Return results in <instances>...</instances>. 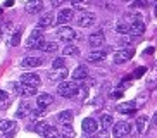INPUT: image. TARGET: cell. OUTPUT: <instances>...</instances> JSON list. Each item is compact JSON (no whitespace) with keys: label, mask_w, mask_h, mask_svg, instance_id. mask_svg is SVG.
I'll return each mask as SVG.
<instances>
[{"label":"cell","mask_w":157,"mask_h":138,"mask_svg":"<svg viewBox=\"0 0 157 138\" xmlns=\"http://www.w3.org/2000/svg\"><path fill=\"white\" fill-rule=\"evenodd\" d=\"M79 90V85L78 83H73V81H59L57 85V93L59 97H66V98H71L78 93Z\"/></svg>","instance_id":"cell-1"},{"label":"cell","mask_w":157,"mask_h":138,"mask_svg":"<svg viewBox=\"0 0 157 138\" xmlns=\"http://www.w3.org/2000/svg\"><path fill=\"white\" fill-rule=\"evenodd\" d=\"M43 29L40 28H35L28 36V41H26V47L28 48H40V45L43 43Z\"/></svg>","instance_id":"cell-2"},{"label":"cell","mask_w":157,"mask_h":138,"mask_svg":"<svg viewBox=\"0 0 157 138\" xmlns=\"http://www.w3.org/2000/svg\"><path fill=\"white\" fill-rule=\"evenodd\" d=\"M76 23L81 28H90L97 23V16L93 12H86V10H85V12H81L78 17H76Z\"/></svg>","instance_id":"cell-3"},{"label":"cell","mask_w":157,"mask_h":138,"mask_svg":"<svg viewBox=\"0 0 157 138\" xmlns=\"http://www.w3.org/2000/svg\"><path fill=\"white\" fill-rule=\"evenodd\" d=\"M57 35H59V38H62L64 41H73L74 38H76V29L67 26V24H60V26L57 28Z\"/></svg>","instance_id":"cell-4"},{"label":"cell","mask_w":157,"mask_h":138,"mask_svg":"<svg viewBox=\"0 0 157 138\" xmlns=\"http://www.w3.org/2000/svg\"><path fill=\"white\" fill-rule=\"evenodd\" d=\"M112 135L114 138H121V136H128L129 131H131V124L124 123V121H119V123H114L112 124Z\"/></svg>","instance_id":"cell-5"},{"label":"cell","mask_w":157,"mask_h":138,"mask_svg":"<svg viewBox=\"0 0 157 138\" xmlns=\"http://www.w3.org/2000/svg\"><path fill=\"white\" fill-rule=\"evenodd\" d=\"M131 57H133V50H131V48H121V50L114 52L112 60H114V64H124V62H128Z\"/></svg>","instance_id":"cell-6"},{"label":"cell","mask_w":157,"mask_h":138,"mask_svg":"<svg viewBox=\"0 0 157 138\" xmlns=\"http://www.w3.org/2000/svg\"><path fill=\"white\" fill-rule=\"evenodd\" d=\"M19 83L38 88L40 85H42V79H40V76H38V74H35V73H24L23 76H21V79H19Z\"/></svg>","instance_id":"cell-7"},{"label":"cell","mask_w":157,"mask_h":138,"mask_svg":"<svg viewBox=\"0 0 157 138\" xmlns=\"http://www.w3.org/2000/svg\"><path fill=\"white\" fill-rule=\"evenodd\" d=\"M14 92L19 93L21 97H35L36 95V88L29 86V85H23V83H17V85H12Z\"/></svg>","instance_id":"cell-8"},{"label":"cell","mask_w":157,"mask_h":138,"mask_svg":"<svg viewBox=\"0 0 157 138\" xmlns=\"http://www.w3.org/2000/svg\"><path fill=\"white\" fill-rule=\"evenodd\" d=\"M104 41H105L104 33H92V35L88 36V45L92 47V48H95V50L104 45Z\"/></svg>","instance_id":"cell-9"},{"label":"cell","mask_w":157,"mask_h":138,"mask_svg":"<svg viewBox=\"0 0 157 138\" xmlns=\"http://www.w3.org/2000/svg\"><path fill=\"white\" fill-rule=\"evenodd\" d=\"M73 14H74L73 9H62V10H59V14H57V17H56L57 26H60V24H67L71 19H73Z\"/></svg>","instance_id":"cell-10"},{"label":"cell","mask_w":157,"mask_h":138,"mask_svg":"<svg viewBox=\"0 0 157 138\" xmlns=\"http://www.w3.org/2000/svg\"><path fill=\"white\" fill-rule=\"evenodd\" d=\"M43 7V0H28L24 5V10L28 14H38Z\"/></svg>","instance_id":"cell-11"},{"label":"cell","mask_w":157,"mask_h":138,"mask_svg":"<svg viewBox=\"0 0 157 138\" xmlns=\"http://www.w3.org/2000/svg\"><path fill=\"white\" fill-rule=\"evenodd\" d=\"M67 74H69V71L64 69V67L54 69V71L48 73V79H50V81H64V79L67 78Z\"/></svg>","instance_id":"cell-12"},{"label":"cell","mask_w":157,"mask_h":138,"mask_svg":"<svg viewBox=\"0 0 157 138\" xmlns=\"http://www.w3.org/2000/svg\"><path fill=\"white\" fill-rule=\"evenodd\" d=\"M54 23H56L54 14H52V12H45L42 17L38 19V28H40V29H45V28H50Z\"/></svg>","instance_id":"cell-13"},{"label":"cell","mask_w":157,"mask_h":138,"mask_svg":"<svg viewBox=\"0 0 157 138\" xmlns=\"http://www.w3.org/2000/svg\"><path fill=\"white\" fill-rule=\"evenodd\" d=\"M81 128H83V131L86 135H92V133H95V131L98 129V124H97V121L93 119V117H86V119H83Z\"/></svg>","instance_id":"cell-14"},{"label":"cell","mask_w":157,"mask_h":138,"mask_svg":"<svg viewBox=\"0 0 157 138\" xmlns=\"http://www.w3.org/2000/svg\"><path fill=\"white\" fill-rule=\"evenodd\" d=\"M45 60H43V57H26V59L21 62V66L26 69H33V67H38V66H42Z\"/></svg>","instance_id":"cell-15"},{"label":"cell","mask_w":157,"mask_h":138,"mask_svg":"<svg viewBox=\"0 0 157 138\" xmlns=\"http://www.w3.org/2000/svg\"><path fill=\"white\" fill-rule=\"evenodd\" d=\"M143 33H145V24H143V21H136V23L129 24L128 35H131V36H142Z\"/></svg>","instance_id":"cell-16"},{"label":"cell","mask_w":157,"mask_h":138,"mask_svg":"<svg viewBox=\"0 0 157 138\" xmlns=\"http://www.w3.org/2000/svg\"><path fill=\"white\" fill-rule=\"evenodd\" d=\"M116 110H119L121 114H133L136 110V102H124L116 107Z\"/></svg>","instance_id":"cell-17"},{"label":"cell","mask_w":157,"mask_h":138,"mask_svg":"<svg viewBox=\"0 0 157 138\" xmlns=\"http://www.w3.org/2000/svg\"><path fill=\"white\" fill-rule=\"evenodd\" d=\"M16 128V123L14 121H10V119H4V121H0V136L2 135H7V133H12Z\"/></svg>","instance_id":"cell-18"},{"label":"cell","mask_w":157,"mask_h":138,"mask_svg":"<svg viewBox=\"0 0 157 138\" xmlns=\"http://www.w3.org/2000/svg\"><path fill=\"white\" fill-rule=\"evenodd\" d=\"M105 52L104 50H100V48H97V50H93V52H90V54L86 55V60L88 62H102V60L105 59Z\"/></svg>","instance_id":"cell-19"},{"label":"cell","mask_w":157,"mask_h":138,"mask_svg":"<svg viewBox=\"0 0 157 138\" xmlns=\"http://www.w3.org/2000/svg\"><path fill=\"white\" fill-rule=\"evenodd\" d=\"M86 76H88V67L86 66H78V67L73 71V79L74 81H81V79H86Z\"/></svg>","instance_id":"cell-20"},{"label":"cell","mask_w":157,"mask_h":138,"mask_svg":"<svg viewBox=\"0 0 157 138\" xmlns=\"http://www.w3.org/2000/svg\"><path fill=\"white\" fill-rule=\"evenodd\" d=\"M54 102V97L48 95V93H42V95H38L36 97V104L40 109H45V107H48Z\"/></svg>","instance_id":"cell-21"},{"label":"cell","mask_w":157,"mask_h":138,"mask_svg":"<svg viewBox=\"0 0 157 138\" xmlns=\"http://www.w3.org/2000/svg\"><path fill=\"white\" fill-rule=\"evenodd\" d=\"M28 114H31V105H29L28 102H21V105L16 110V117H17V119H23V117H26Z\"/></svg>","instance_id":"cell-22"},{"label":"cell","mask_w":157,"mask_h":138,"mask_svg":"<svg viewBox=\"0 0 157 138\" xmlns=\"http://www.w3.org/2000/svg\"><path fill=\"white\" fill-rule=\"evenodd\" d=\"M57 119H59L60 124H73V119H74L73 110H62V112H59Z\"/></svg>","instance_id":"cell-23"},{"label":"cell","mask_w":157,"mask_h":138,"mask_svg":"<svg viewBox=\"0 0 157 138\" xmlns=\"http://www.w3.org/2000/svg\"><path fill=\"white\" fill-rule=\"evenodd\" d=\"M59 135H60V138H74L73 124H60Z\"/></svg>","instance_id":"cell-24"},{"label":"cell","mask_w":157,"mask_h":138,"mask_svg":"<svg viewBox=\"0 0 157 138\" xmlns=\"http://www.w3.org/2000/svg\"><path fill=\"white\" fill-rule=\"evenodd\" d=\"M50 128H52V126H50L48 123H47V121H38V123L35 124V131H36V133L40 135V136H43V135H45Z\"/></svg>","instance_id":"cell-25"},{"label":"cell","mask_w":157,"mask_h":138,"mask_svg":"<svg viewBox=\"0 0 157 138\" xmlns=\"http://www.w3.org/2000/svg\"><path fill=\"white\" fill-rule=\"evenodd\" d=\"M114 124V119H112V116H109V114H102L100 116V126H102V129H109Z\"/></svg>","instance_id":"cell-26"},{"label":"cell","mask_w":157,"mask_h":138,"mask_svg":"<svg viewBox=\"0 0 157 138\" xmlns=\"http://www.w3.org/2000/svg\"><path fill=\"white\" fill-rule=\"evenodd\" d=\"M38 50L45 52V54H48V52H56L57 50V43H56V41H43Z\"/></svg>","instance_id":"cell-27"},{"label":"cell","mask_w":157,"mask_h":138,"mask_svg":"<svg viewBox=\"0 0 157 138\" xmlns=\"http://www.w3.org/2000/svg\"><path fill=\"white\" fill-rule=\"evenodd\" d=\"M62 54L67 55V57H78V55H79V48L76 45H66L64 50H62Z\"/></svg>","instance_id":"cell-28"},{"label":"cell","mask_w":157,"mask_h":138,"mask_svg":"<svg viewBox=\"0 0 157 138\" xmlns=\"http://www.w3.org/2000/svg\"><path fill=\"white\" fill-rule=\"evenodd\" d=\"M114 29H116L117 33H119V35H128V33H129V24H128V23H124V21L121 19L119 23L116 24Z\"/></svg>","instance_id":"cell-29"},{"label":"cell","mask_w":157,"mask_h":138,"mask_svg":"<svg viewBox=\"0 0 157 138\" xmlns=\"http://www.w3.org/2000/svg\"><path fill=\"white\" fill-rule=\"evenodd\" d=\"M147 123H148L147 116H140V117H136V128H138L140 133H143V131L147 129Z\"/></svg>","instance_id":"cell-30"},{"label":"cell","mask_w":157,"mask_h":138,"mask_svg":"<svg viewBox=\"0 0 157 138\" xmlns=\"http://www.w3.org/2000/svg\"><path fill=\"white\" fill-rule=\"evenodd\" d=\"M21 33H23V29L19 28L17 31H16L14 35L10 36V40H9V45H10V47H17V45H19V41H21Z\"/></svg>","instance_id":"cell-31"},{"label":"cell","mask_w":157,"mask_h":138,"mask_svg":"<svg viewBox=\"0 0 157 138\" xmlns=\"http://www.w3.org/2000/svg\"><path fill=\"white\" fill-rule=\"evenodd\" d=\"M71 4L76 9H86L88 4H90V0H71Z\"/></svg>","instance_id":"cell-32"},{"label":"cell","mask_w":157,"mask_h":138,"mask_svg":"<svg viewBox=\"0 0 157 138\" xmlns=\"http://www.w3.org/2000/svg\"><path fill=\"white\" fill-rule=\"evenodd\" d=\"M66 66V60L62 59V57H57L54 62H52V69H60V67H64Z\"/></svg>","instance_id":"cell-33"},{"label":"cell","mask_w":157,"mask_h":138,"mask_svg":"<svg viewBox=\"0 0 157 138\" xmlns=\"http://www.w3.org/2000/svg\"><path fill=\"white\" fill-rule=\"evenodd\" d=\"M45 138H60V135H59V129H56V128H50L48 131H47L45 135H43Z\"/></svg>","instance_id":"cell-34"},{"label":"cell","mask_w":157,"mask_h":138,"mask_svg":"<svg viewBox=\"0 0 157 138\" xmlns=\"http://www.w3.org/2000/svg\"><path fill=\"white\" fill-rule=\"evenodd\" d=\"M145 71H147V67H138L136 69V73H135V78H140L142 74H145Z\"/></svg>","instance_id":"cell-35"},{"label":"cell","mask_w":157,"mask_h":138,"mask_svg":"<svg viewBox=\"0 0 157 138\" xmlns=\"http://www.w3.org/2000/svg\"><path fill=\"white\" fill-rule=\"evenodd\" d=\"M7 92H5V90H0V102H4V100H7Z\"/></svg>","instance_id":"cell-36"},{"label":"cell","mask_w":157,"mask_h":138,"mask_svg":"<svg viewBox=\"0 0 157 138\" xmlns=\"http://www.w3.org/2000/svg\"><path fill=\"white\" fill-rule=\"evenodd\" d=\"M93 138H109V135H107V131H105V129H102L100 133H98L97 136H93Z\"/></svg>","instance_id":"cell-37"},{"label":"cell","mask_w":157,"mask_h":138,"mask_svg":"<svg viewBox=\"0 0 157 138\" xmlns=\"http://www.w3.org/2000/svg\"><path fill=\"white\" fill-rule=\"evenodd\" d=\"M133 7H145V2H143V0H138V2H133Z\"/></svg>","instance_id":"cell-38"},{"label":"cell","mask_w":157,"mask_h":138,"mask_svg":"<svg viewBox=\"0 0 157 138\" xmlns=\"http://www.w3.org/2000/svg\"><path fill=\"white\" fill-rule=\"evenodd\" d=\"M117 43H119V45H123V47H124V45H129L131 41H129V40H126V38H121V40L117 41Z\"/></svg>","instance_id":"cell-39"},{"label":"cell","mask_w":157,"mask_h":138,"mask_svg":"<svg viewBox=\"0 0 157 138\" xmlns=\"http://www.w3.org/2000/svg\"><path fill=\"white\" fill-rule=\"evenodd\" d=\"M121 95H123V92H112L111 93V98H119Z\"/></svg>","instance_id":"cell-40"},{"label":"cell","mask_w":157,"mask_h":138,"mask_svg":"<svg viewBox=\"0 0 157 138\" xmlns=\"http://www.w3.org/2000/svg\"><path fill=\"white\" fill-rule=\"evenodd\" d=\"M66 0H52V5L54 7H57V5H60V4H64Z\"/></svg>","instance_id":"cell-41"},{"label":"cell","mask_w":157,"mask_h":138,"mask_svg":"<svg viewBox=\"0 0 157 138\" xmlns=\"http://www.w3.org/2000/svg\"><path fill=\"white\" fill-rule=\"evenodd\" d=\"M12 5H14V0H7L5 2V7H12Z\"/></svg>","instance_id":"cell-42"},{"label":"cell","mask_w":157,"mask_h":138,"mask_svg":"<svg viewBox=\"0 0 157 138\" xmlns=\"http://www.w3.org/2000/svg\"><path fill=\"white\" fill-rule=\"evenodd\" d=\"M143 2H145V5H148V4H154L155 0H143Z\"/></svg>","instance_id":"cell-43"},{"label":"cell","mask_w":157,"mask_h":138,"mask_svg":"<svg viewBox=\"0 0 157 138\" xmlns=\"http://www.w3.org/2000/svg\"><path fill=\"white\" fill-rule=\"evenodd\" d=\"M154 124H157V112H155V116H154Z\"/></svg>","instance_id":"cell-44"},{"label":"cell","mask_w":157,"mask_h":138,"mask_svg":"<svg viewBox=\"0 0 157 138\" xmlns=\"http://www.w3.org/2000/svg\"><path fill=\"white\" fill-rule=\"evenodd\" d=\"M154 12H155V16H157V4H155V7H154Z\"/></svg>","instance_id":"cell-45"},{"label":"cell","mask_w":157,"mask_h":138,"mask_svg":"<svg viewBox=\"0 0 157 138\" xmlns=\"http://www.w3.org/2000/svg\"><path fill=\"white\" fill-rule=\"evenodd\" d=\"M85 135H86V133H85ZM85 138H93V136H92V135H86V136H85Z\"/></svg>","instance_id":"cell-46"},{"label":"cell","mask_w":157,"mask_h":138,"mask_svg":"<svg viewBox=\"0 0 157 138\" xmlns=\"http://www.w3.org/2000/svg\"><path fill=\"white\" fill-rule=\"evenodd\" d=\"M0 41H2V31H0Z\"/></svg>","instance_id":"cell-47"},{"label":"cell","mask_w":157,"mask_h":138,"mask_svg":"<svg viewBox=\"0 0 157 138\" xmlns=\"http://www.w3.org/2000/svg\"><path fill=\"white\" fill-rule=\"evenodd\" d=\"M0 14H2V9H0Z\"/></svg>","instance_id":"cell-48"},{"label":"cell","mask_w":157,"mask_h":138,"mask_svg":"<svg viewBox=\"0 0 157 138\" xmlns=\"http://www.w3.org/2000/svg\"><path fill=\"white\" fill-rule=\"evenodd\" d=\"M126 2H128V0H126Z\"/></svg>","instance_id":"cell-49"}]
</instances>
